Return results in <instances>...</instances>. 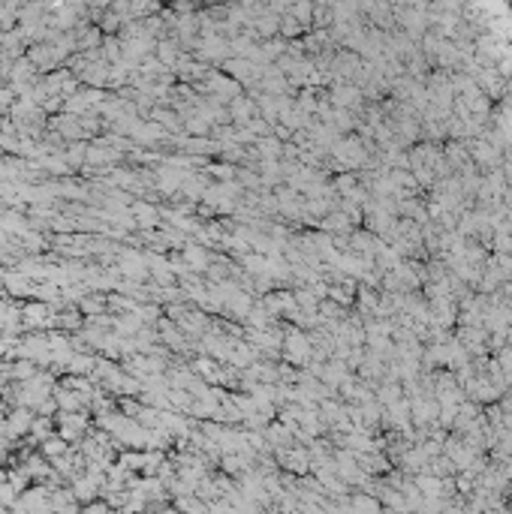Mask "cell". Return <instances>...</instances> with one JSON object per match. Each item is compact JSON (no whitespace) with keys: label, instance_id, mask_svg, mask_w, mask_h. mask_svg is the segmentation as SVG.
Wrapping results in <instances>:
<instances>
[{"label":"cell","instance_id":"cell-1","mask_svg":"<svg viewBox=\"0 0 512 514\" xmlns=\"http://www.w3.org/2000/svg\"><path fill=\"white\" fill-rule=\"evenodd\" d=\"M46 319H48L46 316V307H36V304L27 307V322H30V325H36V322H46Z\"/></svg>","mask_w":512,"mask_h":514}]
</instances>
